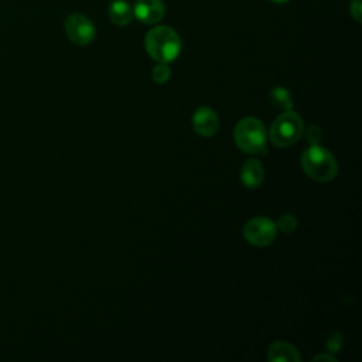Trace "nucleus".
Instances as JSON below:
<instances>
[{
  "instance_id": "nucleus-15",
  "label": "nucleus",
  "mask_w": 362,
  "mask_h": 362,
  "mask_svg": "<svg viewBox=\"0 0 362 362\" xmlns=\"http://www.w3.org/2000/svg\"><path fill=\"white\" fill-rule=\"evenodd\" d=\"M341 345H342V337L339 334H331L328 338H327V342H325V346L329 352H338L341 349Z\"/></svg>"
},
{
  "instance_id": "nucleus-4",
  "label": "nucleus",
  "mask_w": 362,
  "mask_h": 362,
  "mask_svg": "<svg viewBox=\"0 0 362 362\" xmlns=\"http://www.w3.org/2000/svg\"><path fill=\"white\" fill-rule=\"evenodd\" d=\"M304 124L301 117L291 110L281 113L270 127V140L276 147H288L303 134Z\"/></svg>"
},
{
  "instance_id": "nucleus-9",
  "label": "nucleus",
  "mask_w": 362,
  "mask_h": 362,
  "mask_svg": "<svg viewBox=\"0 0 362 362\" xmlns=\"http://www.w3.org/2000/svg\"><path fill=\"white\" fill-rule=\"evenodd\" d=\"M267 358L269 361H273V362H300L301 361L298 351L291 344L284 341H277L272 344V346L269 348Z\"/></svg>"
},
{
  "instance_id": "nucleus-17",
  "label": "nucleus",
  "mask_w": 362,
  "mask_h": 362,
  "mask_svg": "<svg viewBox=\"0 0 362 362\" xmlns=\"http://www.w3.org/2000/svg\"><path fill=\"white\" fill-rule=\"evenodd\" d=\"M361 8H362V1H361V0H352V1H351L349 11H351L352 17H354L358 23L361 21Z\"/></svg>"
},
{
  "instance_id": "nucleus-7",
  "label": "nucleus",
  "mask_w": 362,
  "mask_h": 362,
  "mask_svg": "<svg viewBox=\"0 0 362 362\" xmlns=\"http://www.w3.org/2000/svg\"><path fill=\"white\" fill-rule=\"evenodd\" d=\"M164 13L165 7L161 0H137L133 7V16L144 24L158 23Z\"/></svg>"
},
{
  "instance_id": "nucleus-2",
  "label": "nucleus",
  "mask_w": 362,
  "mask_h": 362,
  "mask_svg": "<svg viewBox=\"0 0 362 362\" xmlns=\"http://www.w3.org/2000/svg\"><path fill=\"white\" fill-rule=\"evenodd\" d=\"M301 167L311 180L320 182L331 181L338 173V165L334 156L320 144H311L303 151Z\"/></svg>"
},
{
  "instance_id": "nucleus-12",
  "label": "nucleus",
  "mask_w": 362,
  "mask_h": 362,
  "mask_svg": "<svg viewBox=\"0 0 362 362\" xmlns=\"http://www.w3.org/2000/svg\"><path fill=\"white\" fill-rule=\"evenodd\" d=\"M269 99H270V103L279 109H283V110H288L291 106H293V99H291V95L290 92L283 88V86H276L270 90L269 93Z\"/></svg>"
},
{
  "instance_id": "nucleus-10",
  "label": "nucleus",
  "mask_w": 362,
  "mask_h": 362,
  "mask_svg": "<svg viewBox=\"0 0 362 362\" xmlns=\"http://www.w3.org/2000/svg\"><path fill=\"white\" fill-rule=\"evenodd\" d=\"M263 177H264V170L259 160L249 158L245 161L240 171V180L246 187L255 188L260 185L263 181Z\"/></svg>"
},
{
  "instance_id": "nucleus-16",
  "label": "nucleus",
  "mask_w": 362,
  "mask_h": 362,
  "mask_svg": "<svg viewBox=\"0 0 362 362\" xmlns=\"http://www.w3.org/2000/svg\"><path fill=\"white\" fill-rule=\"evenodd\" d=\"M305 133H307V140H308L311 144H318V141L321 140V136H322L321 129H320L318 126H315V124L310 126Z\"/></svg>"
},
{
  "instance_id": "nucleus-6",
  "label": "nucleus",
  "mask_w": 362,
  "mask_h": 362,
  "mask_svg": "<svg viewBox=\"0 0 362 362\" xmlns=\"http://www.w3.org/2000/svg\"><path fill=\"white\" fill-rule=\"evenodd\" d=\"M68 38L76 45H88L95 38V25L83 14L74 13L65 18L64 23Z\"/></svg>"
},
{
  "instance_id": "nucleus-11",
  "label": "nucleus",
  "mask_w": 362,
  "mask_h": 362,
  "mask_svg": "<svg viewBox=\"0 0 362 362\" xmlns=\"http://www.w3.org/2000/svg\"><path fill=\"white\" fill-rule=\"evenodd\" d=\"M109 17L116 25H126L133 18V8L123 0H115L109 6Z\"/></svg>"
},
{
  "instance_id": "nucleus-5",
  "label": "nucleus",
  "mask_w": 362,
  "mask_h": 362,
  "mask_svg": "<svg viewBox=\"0 0 362 362\" xmlns=\"http://www.w3.org/2000/svg\"><path fill=\"white\" fill-rule=\"evenodd\" d=\"M277 235L276 223L264 216H256L249 219L243 226L245 239L255 246L270 245Z\"/></svg>"
},
{
  "instance_id": "nucleus-19",
  "label": "nucleus",
  "mask_w": 362,
  "mask_h": 362,
  "mask_svg": "<svg viewBox=\"0 0 362 362\" xmlns=\"http://www.w3.org/2000/svg\"><path fill=\"white\" fill-rule=\"evenodd\" d=\"M269 1H273V3H284L287 0H269Z\"/></svg>"
},
{
  "instance_id": "nucleus-13",
  "label": "nucleus",
  "mask_w": 362,
  "mask_h": 362,
  "mask_svg": "<svg viewBox=\"0 0 362 362\" xmlns=\"http://www.w3.org/2000/svg\"><path fill=\"white\" fill-rule=\"evenodd\" d=\"M171 76V71L167 66V64H161L158 62L154 68H153V79L157 83H165Z\"/></svg>"
},
{
  "instance_id": "nucleus-8",
  "label": "nucleus",
  "mask_w": 362,
  "mask_h": 362,
  "mask_svg": "<svg viewBox=\"0 0 362 362\" xmlns=\"http://www.w3.org/2000/svg\"><path fill=\"white\" fill-rule=\"evenodd\" d=\"M192 126L199 136L211 137L219 127V119L212 109L198 107L192 116Z\"/></svg>"
},
{
  "instance_id": "nucleus-14",
  "label": "nucleus",
  "mask_w": 362,
  "mask_h": 362,
  "mask_svg": "<svg viewBox=\"0 0 362 362\" xmlns=\"http://www.w3.org/2000/svg\"><path fill=\"white\" fill-rule=\"evenodd\" d=\"M277 226H279L280 230H283V232H286V233H290V232H293V230L297 228V219H296L293 215L286 214V215H283V216L279 219Z\"/></svg>"
},
{
  "instance_id": "nucleus-1",
  "label": "nucleus",
  "mask_w": 362,
  "mask_h": 362,
  "mask_svg": "<svg viewBox=\"0 0 362 362\" xmlns=\"http://www.w3.org/2000/svg\"><path fill=\"white\" fill-rule=\"evenodd\" d=\"M144 47L147 54L154 61L168 64L178 57L181 49V40L171 27L158 25L146 34Z\"/></svg>"
},
{
  "instance_id": "nucleus-3",
  "label": "nucleus",
  "mask_w": 362,
  "mask_h": 362,
  "mask_svg": "<svg viewBox=\"0 0 362 362\" xmlns=\"http://www.w3.org/2000/svg\"><path fill=\"white\" fill-rule=\"evenodd\" d=\"M233 139L236 146L245 153H262L266 147V132L263 123L256 117L239 120L233 130Z\"/></svg>"
},
{
  "instance_id": "nucleus-18",
  "label": "nucleus",
  "mask_w": 362,
  "mask_h": 362,
  "mask_svg": "<svg viewBox=\"0 0 362 362\" xmlns=\"http://www.w3.org/2000/svg\"><path fill=\"white\" fill-rule=\"evenodd\" d=\"M313 361H329V362H335V358L331 355H317Z\"/></svg>"
}]
</instances>
